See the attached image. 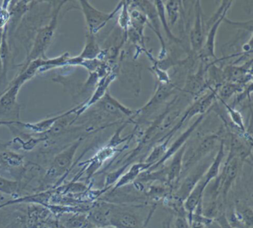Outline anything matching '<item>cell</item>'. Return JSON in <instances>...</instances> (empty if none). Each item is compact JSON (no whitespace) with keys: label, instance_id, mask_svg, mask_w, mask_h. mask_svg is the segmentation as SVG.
Here are the masks:
<instances>
[{"label":"cell","instance_id":"obj_1","mask_svg":"<svg viewBox=\"0 0 253 228\" xmlns=\"http://www.w3.org/2000/svg\"><path fill=\"white\" fill-rule=\"evenodd\" d=\"M65 2H66L63 1V2L59 4L57 8L54 10V14H53L49 23L44 27L41 28L38 31L32 51L26 58V61L23 69H26L34 60L41 58L45 59V52L48 50L50 44H51V41H52L54 34H55L56 29H57L59 13H60L62 6L64 5Z\"/></svg>","mask_w":253,"mask_h":228},{"label":"cell","instance_id":"obj_2","mask_svg":"<svg viewBox=\"0 0 253 228\" xmlns=\"http://www.w3.org/2000/svg\"><path fill=\"white\" fill-rule=\"evenodd\" d=\"M81 142L82 139L77 140L54 157L49 168L45 173L44 183H51L54 181L63 179L66 177V175L72 170L75 154L81 146Z\"/></svg>","mask_w":253,"mask_h":228},{"label":"cell","instance_id":"obj_3","mask_svg":"<svg viewBox=\"0 0 253 228\" xmlns=\"http://www.w3.org/2000/svg\"><path fill=\"white\" fill-rule=\"evenodd\" d=\"M81 11L84 14L86 24L87 33L95 35L105 27L106 24L121 11L123 6V1L118 3L116 8L110 13L103 12L93 6L87 0L79 1Z\"/></svg>","mask_w":253,"mask_h":228},{"label":"cell","instance_id":"obj_4","mask_svg":"<svg viewBox=\"0 0 253 228\" xmlns=\"http://www.w3.org/2000/svg\"><path fill=\"white\" fill-rule=\"evenodd\" d=\"M217 139L218 136L216 135H209L203 137L196 146H191L188 149L186 148L183 158L182 177L198 163L207 158L215 146Z\"/></svg>","mask_w":253,"mask_h":228},{"label":"cell","instance_id":"obj_5","mask_svg":"<svg viewBox=\"0 0 253 228\" xmlns=\"http://www.w3.org/2000/svg\"><path fill=\"white\" fill-rule=\"evenodd\" d=\"M213 159V158H212ZM212 160L210 158H204V160L198 163L193 168L191 169L188 174L183 176L181 183L179 185L176 190L174 196L181 201H184L188 195H189L192 189L198 184V182L202 179L205 174L209 167L211 164Z\"/></svg>","mask_w":253,"mask_h":228},{"label":"cell","instance_id":"obj_6","mask_svg":"<svg viewBox=\"0 0 253 228\" xmlns=\"http://www.w3.org/2000/svg\"><path fill=\"white\" fill-rule=\"evenodd\" d=\"M241 160L235 154L229 152V156L223 166V170L220 176H217V188L218 193H221L222 196L226 198L231 186L235 182V179L239 174L241 168Z\"/></svg>","mask_w":253,"mask_h":228},{"label":"cell","instance_id":"obj_7","mask_svg":"<svg viewBox=\"0 0 253 228\" xmlns=\"http://www.w3.org/2000/svg\"><path fill=\"white\" fill-rule=\"evenodd\" d=\"M130 5L138 8L146 16L147 18V26L154 31L161 42V50L160 51L158 59L159 60H164L167 56V48H166L165 42H164L162 34H161V25L159 18H158V12H157L155 4L153 2L145 0V1H133V2H130Z\"/></svg>","mask_w":253,"mask_h":228},{"label":"cell","instance_id":"obj_8","mask_svg":"<svg viewBox=\"0 0 253 228\" xmlns=\"http://www.w3.org/2000/svg\"><path fill=\"white\" fill-rule=\"evenodd\" d=\"M217 97V91L213 90L209 94H205L202 97H199L198 100H195V103H192V106L187 109L182 116L181 119L178 121L177 124L172 129L167 133L168 136L173 137L174 133L183 125L186 121H189L191 118H193L195 115H204L206 112L211 107L213 102Z\"/></svg>","mask_w":253,"mask_h":228},{"label":"cell","instance_id":"obj_9","mask_svg":"<svg viewBox=\"0 0 253 228\" xmlns=\"http://www.w3.org/2000/svg\"><path fill=\"white\" fill-rule=\"evenodd\" d=\"M109 226L115 228H143L141 219L137 213L112 205L109 216Z\"/></svg>","mask_w":253,"mask_h":228},{"label":"cell","instance_id":"obj_10","mask_svg":"<svg viewBox=\"0 0 253 228\" xmlns=\"http://www.w3.org/2000/svg\"><path fill=\"white\" fill-rule=\"evenodd\" d=\"M190 46L194 52L199 54L204 44V29L203 23V13L201 2H195V17L193 26L191 29Z\"/></svg>","mask_w":253,"mask_h":228},{"label":"cell","instance_id":"obj_11","mask_svg":"<svg viewBox=\"0 0 253 228\" xmlns=\"http://www.w3.org/2000/svg\"><path fill=\"white\" fill-rule=\"evenodd\" d=\"M204 118V115H201L198 116V118H197L196 121L183 133V134L180 135L178 137H177V140L171 145L169 148H168L167 149V153L164 155V158L159 161V162L155 164V165L152 166L149 170H146V171H154V170H158L160 167L163 165L166 161L169 160L183 145L186 144V140L189 139V137H190L191 135L193 133V132L198 128L199 124L202 122L203 119Z\"/></svg>","mask_w":253,"mask_h":228},{"label":"cell","instance_id":"obj_12","mask_svg":"<svg viewBox=\"0 0 253 228\" xmlns=\"http://www.w3.org/2000/svg\"><path fill=\"white\" fill-rule=\"evenodd\" d=\"M121 150H124V149H118L117 148L109 147L106 145L104 147L100 149L92 158L84 162L85 170H83L81 172V173H85L87 179H91L100 170L105 161L113 157L117 152Z\"/></svg>","mask_w":253,"mask_h":228},{"label":"cell","instance_id":"obj_13","mask_svg":"<svg viewBox=\"0 0 253 228\" xmlns=\"http://www.w3.org/2000/svg\"><path fill=\"white\" fill-rule=\"evenodd\" d=\"M232 4V1H229V4L225 8L223 12L222 13L221 15L212 23V25H211V28H210L208 35H207V41L204 43L202 49H201V52L199 53L201 58L204 59V60L216 58L214 50H215V38L216 35H217V31L222 22L226 18V13H227L228 10L229 9Z\"/></svg>","mask_w":253,"mask_h":228},{"label":"cell","instance_id":"obj_14","mask_svg":"<svg viewBox=\"0 0 253 228\" xmlns=\"http://www.w3.org/2000/svg\"><path fill=\"white\" fill-rule=\"evenodd\" d=\"M97 104L102 111L114 116H126L128 118L137 116L136 110H132L124 106L123 103H120L118 100L109 94V91L105 94Z\"/></svg>","mask_w":253,"mask_h":228},{"label":"cell","instance_id":"obj_15","mask_svg":"<svg viewBox=\"0 0 253 228\" xmlns=\"http://www.w3.org/2000/svg\"><path fill=\"white\" fill-rule=\"evenodd\" d=\"M116 77V72L111 71V72H109L106 76L103 77L99 81V82L97 83V88H96L95 91H94V94L91 96V98L85 101V103H83V104L80 105L79 109L76 112L77 118L80 116L81 114L84 113L88 108L91 107L92 105L98 103L101 100L102 97L107 92L109 85L115 81Z\"/></svg>","mask_w":253,"mask_h":228},{"label":"cell","instance_id":"obj_16","mask_svg":"<svg viewBox=\"0 0 253 228\" xmlns=\"http://www.w3.org/2000/svg\"><path fill=\"white\" fill-rule=\"evenodd\" d=\"M175 90V87L171 83L165 84H159V86H158V89H157L152 98L141 109L136 110L137 115H138L139 114L149 112L154 108L162 104L170 96L174 94Z\"/></svg>","mask_w":253,"mask_h":228},{"label":"cell","instance_id":"obj_17","mask_svg":"<svg viewBox=\"0 0 253 228\" xmlns=\"http://www.w3.org/2000/svg\"><path fill=\"white\" fill-rule=\"evenodd\" d=\"M80 106H76L70 110L67 111L65 113L61 114V115H57V116L52 117V118H47V119L43 120V121H39L37 123H23L21 122L20 126L33 132V133H37V134H45L48 133L53 126L59 120L61 119L63 117L68 115H72V114L76 113L77 111L79 109Z\"/></svg>","mask_w":253,"mask_h":228},{"label":"cell","instance_id":"obj_18","mask_svg":"<svg viewBox=\"0 0 253 228\" xmlns=\"http://www.w3.org/2000/svg\"><path fill=\"white\" fill-rule=\"evenodd\" d=\"M186 146L185 144L173 155L171 158V162L167 167V183L172 184L178 183L181 177L182 168H183V158L186 150Z\"/></svg>","mask_w":253,"mask_h":228},{"label":"cell","instance_id":"obj_19","mask_svg":"<svg viewBox=\"0 0 253 228\" xmlns=\"http://www.w3.org/2000/svg\"><path fill=\"white\" fill-rule=\"evenodd\" d=\"M151 165L145 162L135 163L130 167L129 170L124 173L121 179L118 181L116 184L114 186L113 189H117L118 188L126 186L129 183H132L136 181L140 174L143 172L146 171L150 168Z\"/></svg>","mask_w":253,"mask_h":228},{"label":"cell","instance_id":"obj_20","mask_svg":"<svg viewBox=\"0 0 253 228\" xmlns=\"http://www.w3.org/2000/svg\"><path fill=\"white\" fill-rule=\"evenodd\" d=\"M225 156L224 144L223 140L220 142V147L215 156L213 158L211 164L209 167L208 170L206 172L202 179L205 182L206 184L208 186L210 182L214 179H217L220 173V167H221L222 162Z\"/></svg>","mask_w":253,"mask_h":228},{"label":"cell","instance_id":"obj_21","mask_svg":"<svg viewBox=\"0 0 253 228\" xmlns=\"http://www.w3.org/2000/svg\"><path fill=\"white\" fill-rule=\"evenodd\" d=\"M67 216H63L61 223L66 228H88L92 227L88 221L87 215L81 212L65 213Z\"/></svg>","mask_w":253,"mask_h":228},{"label":"cell","instance_id":"obj_22","mask_svg":"<svg viewBox=\"0 0 253 228\" xmlns=\"http://www.w3.org/2000/svg\"><path fill=\"white\" fill-rule=\"evenodd\" d=\"M21 87L18 84L11 83L6 91L0 97V109L4 111L11 110L17 105V96Z\"/></svg>","mask_w":253,"mask_h":228},{"label":"cell","instance_id":"obj_23","mask_svg":"<svg viewBox=\"0 0 253 228\" xmlns=\"http://www.w3.org/2000/svg\"><path fill=\"white\" fill-rule=\"evenodd\" d=\"M85 38H85V46H84V49L79 57L84 60L98 59L101 54L102 50L100 49V46L97 44L95 35L87 33Z\"/></svg>","mask_w":253,"mask_h":228},{"label":"cell","instance_id":"obj_24","mask_svg":"<svg viewBox=\"0 0 253 228\" xmlns=\"http://www.w3.org/2000/svg\"><path fill=\"white\" fill-rule=\"evenodd\" d=\"M206 81L204 78V69L202 67L195 75L187 78V83L185 86L184 91L193 95L199 94L205 88Z\"/></svg>","mask_w":253,"mask_h":228},{"label":"cell","instance_id":"obj_25","mask_svg":"<svg viewBox=\"0 0 253 228\" xmlns=\"http://www.w3.org/2000/svg\"><path fill=\"white\" fill-rule=\"evenodd\" d=\"M153 2L154 4H155V8H156L157 12H158L160 23H161V26L164 27L167 38H168L170 41H172V42L178 44V43L180 42V40L178 38H177V37L171 32V28L169 26L168 23H167L164 2L161 1V0H156V1H154Z\"/></svg>","mask_w":253,"mask_h":228},{"label":"cell","instance_id":"obj_26","mask_svg":"<svg viewBox=\"0 0 253 228\" xmlns=\"http://www.w3.org/2000/svg\"><path fill=\"white\" fill-rule=\"evenodd\" d=\"M181 2V1L169 0L164 4L166 17H167V23L170 28L174 27V25L178 20L179 17H180Z\"/></svg>","mask_w":253,"mask_h":228},{"label":"cell","instance_id":"obj_27","mask_svg":"<svg viewBox=\"0 0 253 228\" xmlns=\"http://www.w3.org/2000/svg\"><path fill=\"white\" fill-rule=\"evenodd\" d=\"M169 141L170 140L166 139V140H163L162 142H160L161 143L160 144L154 146L153 149L151 151L150 153L148 155L144 162L151 165V167L159 162L164 158L165 154L167 153Z\"/></svg>","mask_w":253,"mask_h":228},{"label":"cell","instance_id":"obj_28","mask_svg":"<svg viewBox=\"0 0 253 228\" xmlns=\"http://www.w3.org/2000/svg\"><path fill=\"white\" fill-rule=\"evenodd\" d=\"M24 163L22 155L11 151L0 152V164L9 167H20Z\"/></svg>","mask_w":253,"mask_h":228},{"label":"cell","instance_id":"obj_29","mask_svg":"<svg viewBox=\"0 0 253 228\" xmlns=\"http://www.w3.org/2000/svg\"><path fill=\"white\" fill-rule=\"evenodd\" d=\"M130 1H123V6L121 9V13L118 16V25L125 32L126 38L127 32L131 26V17L129 12Z\"/></svg>","mask_w":253,"mask_h":228},{"label":"cell","instance_id":"obj_30","mask_svg":"<svg viewBox=\"0 0 253 228\" xmlns=\"http://www.w3.org/2000/svg\"><path fill=\"white\" fill-rule=\"evenodd\" d=\"M242 88L240 84H233V83H226L219 88L217 91V97L220 100H227L230 98L237 91H241Z\"/></svg>","mask_w":253,"mask_h":228},{"label":"cell","instance_id":"obj_31","mask_svg":"<svg viewBox=\"0 0 253 228\" xmlns=\"http://www.w3.org/2000/svg\"><path fill=\"white\" fill-rule=\"evenodd\" d=\"M221 102L223 106L226 108L228 115L230 117L232 122L235 124V126H236L237 128H238L240 131L242 132L243 133L245 134L246 128L245 125H244V120H243L242 115H241L238 111H237L236 109L232 108V106L226 104V102L223 101V100H221Z\"/></svg>","mask_w":253,"mask_h":228},{"label":"cell","instance_id":"obj_32","mask_svg":"<svg viewBox=\"0 0 253 228\" xmlns=\"http://www.w3.org/2000/svg\"><path fill=\"white\" fill-rule=\"evenodd\" d=\"M128 167L129 166L127 165V164H123L119 168L107 174L106 179H105V189H109L114 183H116L121 179V176L125 173Z\"/></svg>","mask_w":253,"mask_h":228},{"label":"cell","instance_id":"obj_33","mask_svg":"<svg viewBox=\"0 0 253 228\" xmlns=\"http://www.w3.org/2000/svg\"><path fill=\"white\" fill-rule=\"evenodd\" d=\"M128 121L124 123L121 127H120L118 130L115 132V134L112 136V138L109 140V143L106 144V146H109V147L117 148V146H120L122 143H125L126 140H130L131 137L133 136V134L130 135V136H127L126 137H121V132L125 129L126 127L127 124H128Z\"/></svg>","mask_w":253,"mask_h":228},{"label":"cell","instance_id":"obj_34","mask_svg":"<svg viewBox=\"0 0 253 228\" xmlns=\"http://www.w3.org/2000/svg\"><path fill=\"white\" fill-rule=\"evenodd\" d=\"M19 186L20 184L18 182L8 180L2 176H0V192L8 195H14L18 191Z\"/></svg>","mask_w":253,"mask_h":228},{"label":"cell","instance_id":"obj_35","mask_svg":"<svg viewBox=\"0 0 253 228\" xmlns=\"http://www.w3.org/2000/svg\"><path fill=\"white\" fill-rule=\"evenodd\" d=\"M148 57L152 60V61L153 62V66L152 67V72L155 73V76L157 77V79L159 81L160 84H169L170 82V78L169 76L168 73H167V71L164 70V69H161L159 66L157 64V60L153 58L151 54H149V52L146 53Z\"/></svg>","mask_w":253,"mask_h":228},{"label":"cell","instance_id":"obj_36","mask_svg":"<svg viewBox=\"0 0 253 228\" xmlns=\"http://www.w3.org/2000/svg\"><path fill=\"white\" fill-rule=\"evenodd\" d=\"M9 3V1H5L0 6V29H5L11 20V13L8 7Z\"/></svg>","mask_w":253,"mask_h":228},{"label":"cell","instance_id":"obj_37","mask_svg":"<svg viewBox=\"0 0 253 228\" xmlns=\"http://www.w3.org/2000/svg\"><path fill=\"white\" fill-rule=\"evenodd\" d=\"M216 222L220 228H234L229 223V219L226 217L225 213H220L216 216Z\"/></svg>","mask_w":253,"mask_h":228},{"label":"cell","instance_id":"obj_38","mask_svg":"<svg viewBox=\"0 0 253 228\" xmlns=\"http://www.w3.org/2000/svg\"><path fill=\"white\" fill-rule=\"evenodd\" d=\"M176 228H190V224L186 216H177L175 220Z\"/></svg>","mask_w":253,"mask_h":228},{"label":"cell","instance_id":"obj_39","mask_svg":"<svg viewBox=\"0 0 253 228\" xmlns=\"http://www.w3.org/2000/svg\"><path fill=\"white\" fill-rule=\"evenodd\" d=\"M205 225L204 224L201 223L199 222H196V221H192L190 224V228H204Z\"/></svg>","mask_w":253,"mask_h":228},{"label":"cell","instance_id":"obj_40","mask_svg":"<svg viewBox=\"0 0 253 228\" xmlns=\"http://www.w3.org/2000/svg\"><path fill=\"white\" fill-rule=\"evenodd\" d=\"M21 121H0V125H11V124H18L20 125Z\"/></svg>","mask_w":253,"mask_h":228},{"label":"cell","instance_id":"obj_41","mask_svg":"<svg viewBox=\"0 0 253 228\" xmlns=\"http://www.w3.org/2000/svg\"></svg>","mask_w":253,"mask_h":228}]
</instances>
